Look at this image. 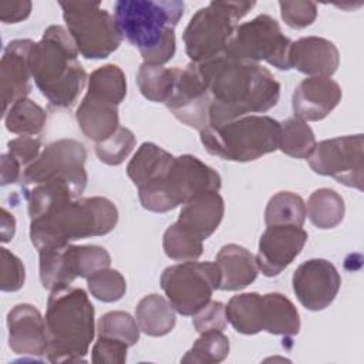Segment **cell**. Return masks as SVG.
Returning a JSON list of instances; mask_svg holds the SVG:
<instances>
[{
    "instance_id": "obj_1",
    "label": "cell",
    "mask_w": 364,
    "mask_h": 364,
    "mask_svg": "<svg viewBox=\"0 0 364 364\" xmlns=\"http://www.w3.org/2000/svg\"><path fill=\"white\" fill-rule=\"evenodd\" d=\"M198 67L209 95L208 127H218L247 114L266 112L279 101L280 84L260 64L222 55L199 63Z\"/></svg>"
},
{
    "instance_id": "obj_2",
    "label": "cell",
    "mask_w": 364,
    "mask_h": 364,
    "mask_svg": "<svg viewBox=\"0 0 364 364\" xmlns=\"http://www.w3.org/2000/svg\"><path fill=\"white\" fill-rule=\"evenodd\" d=\"M30 70L36 87L54 108H71L87 84L78 50L67 28L47 27L30 50Z\"/></svg>"
},
{
    "instance_id": "obj_3",
    "label": "cell",
    "mask_w": 364,
    "mask_h": 364,
    "mask_svg": "<svg viewBox=\"0 0 364 364\" xmlns=\"http://www.w3.org/2000/svg\"><path fill=\"white\" fill-rule=\"evenodd\" d=\"M183 11L185 4L178 0H119L114 17L144 63L164 65L175 55V27Z\"/></svg>"
},
{
    "instance_id": "obj_4",
    "label": "cell",
    "mask_w": 364,
    "mask_h": 364,
    "mask_svg": "<svg viewBox=\"0 0 364 364\" xmlns=\"http://www.w3.org/2000/svg\"><path fill=\"white\" fill-rule=\"evenodd\" d=\"M47 360L51 363L84 361L95 334L94 306L80 287L53 290L46 310Z\"/></svg>"
},
{
    "instance_id": "obj_5",
    "label": "cell",
    "mask_w": 364,
    "mask_h": 364,
    "mask_svg": "<svg viewBox=\"0 0 364 364\" xmlns=\"http://www.w3.org/2000/svg\"><path fill=\"white\" fill-rule=\"evenodd\" d=\"M118 223V209L107 198H77L30 222V239L38 250L60 249L74 240L104 236Z\"/></svg>"
},
{
    "instance_id": "obj_6",
    "label": "cell",
    "mask_w": 364,
    "mask_h": 364,
    "mask_svg": "<svg viewBox=\"0 0 364 364\" xmlns=\"http://www.w3.org/2000/svg\"><path fill=\"white\" fill-rule=\"evenodd\" d=\"M200 142L215 156L249 162L279 149L280 122L267 115H245L200 131Z\"/></svg>"
},
{
    "instance_id": "obj_7",
    "label": "cell",
    "mask_w": 364,
    "mask_h": 364,
    "mask_svg": "<svg viewBox=\"0 0 364 364\" xmlns=\"http://www.w3.org/2000/svg\"><path fill=\"white\" fill-rule=\"evenodd\" d=\"M220 186V175L213 168L185 154L173 159L169 171L159 181L138 188V196L144 209L165 213L203 192H219Z\"/></svg>"
},
{
    "instance_id": "obj_8",
    "label": "cell",
    "mask_w": 364,
    "mask_h": 364,
    "mask_svg": "<svg viewBox=\"0 0 364 364\" xmlns=\"http://www.w3.org/2000/svg\"><path fill=\"white\" fill-rule=\"evenodd\" d=\"M255 1H210L199 9L183 31V44L192 63H205L225 55L226 47Z\"/></svg>"
},
{
    "instance_id": "obj_9",
    "label": "cell",
    "mask_w": 364,
    "mask_h": 364,
    "mask_svg": "<svg viewBox=\"0 0 364 364\" xmlns=\"http://www.w3.org/2000/svg\"><path fill=\"white\" fill-rule=\"evenodd\" d=\"M60 7L67 31L82 57L102 60L119 47L122 34L115 17L98 3L61 1Z\"/></svg>"
},
{
    "instance_id": "obj_10",
    "label": "cell",
    "mask_w": 364,
    "mask_h": 364,
    "mask_svg": "<svg viewBox=\"0 0 364 364\" xmlns=\"http://www.w3.org/2000/svg\"><path fill=\"white\" fill-rule=\"evenodd\" d=\"M291 40L269 14H259L236 27L225 55L232 60L256 63L266 61L277 70H290L289 51Z\"/></svg>"
},
{
    "instance_id": "obj_11",
    "label": "cell",
    "mask_w": 364,
    "mask_h": 364,
    "mask_svg": "<svg viewBox=\"0 0 364 364\" xmlns=\"http://www.w3.org/2000/svg\"><path fill=\"white\" fill-rule=\"evenodd\" d=\"M220 284V272L216 263L188 260L168 266L161 274V287L175 309L182 316H193Z\"/></svg>"
},
{
    "instance_id": "obj_12",
    "label": "cell",
    "mask_w": 364,
    "mask_h": 364,
    "mask_svg": "<svg viewBox=\"0 0 364 364\" xmlns=\"http://www.w3.org/2000/svg\"><path fill=\"white\" fill-rule=\"evenodd\" d=\"M40 280L53 291L70 286L77 277L87 279L94 272L109 267L111 256L102 246L67 245L60 249L38 252Z\"/></svg>"
},
{
    "instance_id": "obj_13",
    "label": "cell",
    "mask_w": 364,
    "mask_h": 364,
    "mask_svg": "<svg viewBox=\"0 0 364 364\" xmlns=\"http://www.w3.org/2000/svg\"><path fill=\"white\" fill-rule=\"evenodd\" d=\"M87 151L80 141L58 139L47 145L37 159L24 168L21 175V185H40L44 182L64 179L82 193L87 185L85 172Z\"/></svg>"
},
{
    "instance_id": "obj_14",
    "label": "cell",
    "mask_w": 364,
    "mask_h": 364,
    "mask_svg": "<svg viewBox=\"0 0 364 364\" xmlns=\"http://www.w3.org/2000/svg\"><path fill=\"white\" fill-rule=\"evenodd\" d=\"M309 166L318 175L363 191L364 183V136L363 134L336 136L316 144Z\"/></svg>"
},
{
    "instance_id": "obj_15",
    "label": "cell",
    "mask_w": 364,
    "mask_h": 364,
    "mask_svg": "<svg viewBox=\"0 0 364 364\" xmlns=\"http://www.w3.org/2000/svg\"><path fill=\"white\" fill-rule=\"evenodd\" d=\"M165 105L181 122L199 132L209 125V95L196 63L178 67L173 92Z\"/></svg>"
},
{
    "instance_id": "obj_16",
    "label": "cell",
    "mask_w": 364,
    "mask_h": 364,
    "mask_svg": "<svg viewBox=\"0 0 364 364\" xmlns=\"http://www.w3.org/2000/svg\"><path fill=\"white\" fill-rule=\"evenodd\" d=\"M291 284L301 306L311 311H320L336 299L341 286V277L328 260L310 259L294 270Z\"/></svg>"
},
{
    "instance_id": "obj_17",
    "label": "cell",
    "mask_w": 364,
    "mask_h": 364,
    "mask_svg": "<svg viewBox=\"0 0 364 364\" xmlns=\"http://www.w3.org/2000/svg\"><path fill=\"white\" fill-rule=\"evenodd\" d=\"M307 232L301 226H267L259 240L256 264L266 277L280 274L301 252Z\"/></svg>"
},
{
    "instance_id": "obj_18",
    "label": "cell",
    "mask_w": 364,
    "mask_h": 364,
    "mask_svg": "<svg viewBox=\"0 0 364 364\" xmlns=\"http://www.w3.org/2000/svg\"><path fill=\"white\" fill-rule=\"evenodd\" d=\"M34 41L30 38L10 41L0 61V87L3 114L18 100L27 98L31 91L30 50Z\"/></svg>"
},
{
    "instance_id": "obj_19",
    "label": "cell",
    "mask_w": 364,
    "mask_h": 364,
    "mask_svg": "<svg viewBox=\"0 0 364 364\" xmlns=\"http://www.w3.org/2000/svg\"><path fill=\"white\" fill-rule=\"evenodd\" d=\"M9 347L20 355L41 357L47 353L46 320L41 313L28 303L16 304L7 313Z\"/></svg>"
},
{
    "instance_id": "obj_20",
    "label": "cell",
    "mask_w": 364,
    "mask_h": 364,
    "mask_svg": "<svg viewBox=\"0 0 364 364\" xmlns=\"http://www.w3.org/2000/svg\"><path fill=\"white\" fill-rule=\"evenodd\" d=\"M341 87L330 77H307L293 91L294 117L303 121L324 119L341 101Z\"/></svg>"
},
{
    "instance_id": "obj_21",
    "label": "cell",
    "mask_w": 364,
    "mask_h": 364,
    "mask_svg": "<svg viewBox=\"0 0 364 364\" xmlns=\"http://www.w3.org/2000/svg\"><path fill=\"white\" fill-rule=\"evenodd\" d=\"M290 67L310 77H331L340 64L336 44L323 37H301L291 41L289 51Z\"/></svg>"
},
{
    "instance_id": "obj_22",
    "label": "cell",
    "mask_w": 364,
    "mask_h": 364,
    "mask_svg": "<svg viewBox=\"0 0 364 364\" xmlns=\"http://www.w3.org/2000/svg\"><path fill=\"white\" fill-rule=\"evenodd\" d=\"M223 213V198L218 191H209L183 203L176 222L200 240H206L219 228Z\"/></svg>"
},
{
    "instance_id": "obj_23",
    "label": "cell",
    "mask_w": 364,
    "mask_h": 364,
    "mask_svg": "<svg viewBox=\"0 0 364 364\" xmlns=\"http://www.w3.org/2000/svg\"><path fill=\"white\" fill-rule=\"evenodd\" d=\"M216 266L220 272L219 289L236 291L252 284L257 277L256 257L243 246L229 243L216 255Z\"/></svg>"
},
{
    "instance_id": "obj_24",
    "label": "cell",
    "mask_w": 364,
    "mask_h": 364,
    "mask_svg": "<svg viewBox=\"0 0 364 364\" xmlns=\"http://www.w3.org/2000/svg\"><path fill=\"white\" fill-rule=\"evenodd\" d=\"M75 119L87 138L101 142L119 128L118 105L85 94L75 111Z\"/></svg>"
},
{
    "instance_id": "obj_25",
    "label": "cell",
    "mask_w": 364,
    "mask_h": 364,
    "mask_svg": "<svg viewBox=\"0 0 364 364\" xmlns=\"http://www.w3.org/2000/svg\"><path fill=\"white\" fill-rule=\"evenodd\" d=\"M175 156L154 142H144L127 166V175L136 188L159 181L173 164Z\"/></svg>"
},
{
    "instance_id": "obj_26",
    "label": "cell",
    "mask_w": 364,
    "mask_h": 364,
    "mask_svg": "<svg viewBox=\"0 0 364 364\" xmlns=\"http://www.w3.org/2000/svg\"><path fill=\"white\" fill-rule=\"evenodd\" d=\"M262 331L284 337L299 334V311L282 293H266L262 296Z\"/></svg>"
},
{
    "instance_id": "obj_27",
    "label": "cell",
    "mask_w": 364,
    "mask_h": 364,
    "mask_svg": "<svg viewBox=\"0 0 364 364\" xmlns=\"http://www.w3.org/2000/svg\"><path fill=\"white\" fill-rule=\"evenodd\" d=\"M135 320L139 330L151 337L171 333L176 323L175 309L168 299L156 293L142 297L135 307Z\"/></svg>"
},
{
    "instance_id": "obj_28",
    "label": "cell",
    "mask_w": 364,
    "mask_h": 364,
    "mask_svg": "<svg viewBox=\"0 0 364 364\" xmlns=\"http://www.w3.org/2000/svg\"><path fill=\"white\" fill-rule=\"evenodd\" d=\"M80 195L81 193L75 189V186L64 179L34 185L26 193L30 220L48 215L67 202L77 199Z\"/></svg>"
},
{
    "instance_id": "obj_29",
    "label": "cell",
    "mask_w": 364,
    "mask_h": 364,
    "mask_svg": "<svg viewBox=\"0 0 364 364\" xmlns=\"http://www.w3.org/2000/svg\"><path fill=\"white\" fill-rule=\"evenodd\" d=\"M343 198L330 188L316 189L307 199L306 216L318 229H333L344 219Z\"/></svg>"
},
{
    "instance_id": "obj_30",
    "label": "cell",
    "mask_w": 364,
    "mask_h": 364,
    "mask_svg": "<svg viewBox=\"0 0 364 364\" xmlns=\"http://www.w3.org/2000/svg\"><path fill=\"white\" fill-rule=\"evenodd\" d=\"M226 318L232 327L246 336L262 331V294L242 293L226 304Z\"/></svg>"
},
{
    "instance_id": "obj_31",
    "label": "cell",
    "mask_w": 364,
    "mask_h": 364,
    "mask_svg": "<svg viewBox=\"0 0 364 364\" xmlns=\"http://www.w3.org/2000/svg\"><path fill=\"white\" fill-rule=\"evenodd\" d=\"M178 67L165 68L164 65L142 63L136 73V84L141 94L152 102H166L173 92Z\"/></svg>"
},
{
    "instance_id": "obj_32",
    "label": "cell",
    "mask_w": 364,
    "mask_h": 364,
    "mask_svg": "<svg viewBox=\"0 0 364 364\" xmlns=\"http://www.w3.org/2000/svg\"><path fill=\"white\" fill-rule=\"evenodd\" d=\"M3 115L6 129L20 136H34L41 134L47 122V112L28 98L16 101Z\"/></svg>"
},
{
    "instance_id": "obj_33",
    "label": "cell",
    "mask_w": 364,
    "mask_h": 364,
    "mask_svg": "<svg viewBox=\"0 0 364 364\" xmlns=\"http://www.w3.org/2000/svg\"><path fill=\"white\" fill-rule=\"evenodd\" d=\"M87 95L119 105L127 95V78L115 64H107L91 73L88 77Z\"/></svg>"
},
{
    "instance_id": "obj_34",
    "label": "cell",
    "mask_w": 364,
    "mask_h": 364,
    "mask_svg": "<svg viewBox=\"0 0 364 364\" xmlns=\"http://www.w3.org/2000/svg\"><path fill=\"white\" fill-rule=\"evenodd\" d=\"M316 136L310 125L297 118L291 117L280 122V142L279 149L293 158L309 159L316 148Z\"/></svg>"
},
{
    "instance_id": "obj_35",
    "label": "cell",
    "mask_w": 364,
    "mask_h": 364,
    "mask_svg": "<svg viewBox=\"0 0 364 364\" xmlns=\"http://www.w3.org/2000/svg\"><path fill=\"white\" fill-rule=\"evenodd\" d=\"M306 220V203L300 195L282 191L274 193L264 210L266 226L294 225L303 226Z\"/></svg>"
},
{
    "instance_id": "obj_36",
    "label": "cell",
    "mask_w": 364,
    "mask_h": 364,
    "mask_svg": "<svg viewBox=\"0 0 364 364\" xmlns=\"http://www.w3.org/2000/svg\"><path fill=\"white\" fill-rule=\"evenodd\" d=\"M230 350L229 338L220 330L200 333L199 338L181 358L182 363L215 364L223 361Z\"/></svg>"
},
{
    "instance_id": "obj_37",
    "label": "cell",
    "mask_w": 364,
    "mask_h": 364,
    "mask_svg": "<svg viewBox=\"0 0 364 364\" xmlns=\"http://www.w3.org/2000/svg\"><path fill=\"white\" fill-rule=\"evenodd\" d=\"M162 247L165 255L172 260H196L203 252V240L175 222L165 230Z\"/></svg>"
},
{
    "instance_id": "obj_38",
    "label": "cell",
    "mask_w": 364,
    "mask_h": 364,
    "mask_svg": "<svg viewBox=\"0 0 364 364\" xmlns=\"http://www.w3.org/2000/svg\"><path fill=\"white\" fill-rule=\"evenodd\" d=\"M139 326L136 320L125 311H108L100 317L97 333L100 337H108L132 347L139 340Z\"/></svg>"
},
{
    "instance_id": "obj_39",
    "label": "cell",
    "mask_w": 364,
    "mask_h": 364,
    "mask_svg": "<svg viewBox=\"0 0 364 364\" xmlns=\"http://www.w3.org/2000/svg\"><path fill=\"white\" fill-rule=\"evenodd\" d=\"M87 286L97 300L104 303H114L124 297L127 291V282L124 276L109 267L100 269L87 277Z\"/></svg>"
},
{
    "instance_id": "obj_40",
    "label": "cell",
    "mask_w": 364,
    "mask_h": 364,
    "mask_svg": "<svg viewBox=\"0 0 364 364\" xmlns=\"http://www.w3.org/2000/svg\"><path fill=\"white\" fill-rule=\"evenodd\" d=\"M135 144L134 132L125 127H119L111 136L95 144V154L101 162L117 166L128 158Z\"/></svg>"
},
{
    "instance_id": "obj_41",
    "label": "cell",
    "mask_w": 364,
    "mask_h": 364,
    "mask_svg": "<svg viewBox=\"0 0 364 364\" xmlns=\"http://www.w3.org/2000/svg\"><path fill=\"white\" fill-rule=\"evenodd\" d=\"M0 289L3 291H17L26 280L23 262L9 249H0Z\"/></svg>"
},
{
    "instance_id": "obj_42",
    "label": "cell",
    "mask_w": 364,
    "mask_h": 364,
    "mask_svg": "<svg viewBox=\"0 0 364 364\" xmlns=\"http://www.w3.org/2000/svg\"><path fill=\"white\" fill-rule=\"evenodd\" d=\"M279 7L283 21L296 30L311 26L317 17V6L313 1H279Z\"/></svg>"
},
{
    "instance_id": "obj_43",
    "label": "cell",
    "mask_w": 364,
    "mask_h": 364,
    "mask_svg": "<svg viewBox=\"0 0 364 364\" xmlns=\"http://www.w3.org/2000/svg\"><path fill=\"white\" fill-rule=\"evenodd\" d=\"M226 323V306L222 301H209L193 314L192 320V324L199 334L209 330L223 331Z\"/></svg>"
},
{
    "instance_id": "obj_44",
    "label": "cell",
    "mask_w": 364,
    "mask_h": 364,
    "mask_svg": "<svg viewBox=\"0 0 364 364\" xmlns=\"http://www.w3.org/2000/svg\"><path fill=\"white\" fill-rule=\"evenodd\" d=\"M128 348L129 347L119 340L98 336L91 350V360L95 364H122L127 360Z\"/></svg>"
},
{
    "instance_id": "obj_45",
    "label": "cell",
    "mask_w": 364,
    "mask_h": 364,
    "mask_svg": "<svg viewBox=\"0 0 364 364\" xmlns=\"http://www.w3.org/2000/svg\"><path fill=\"white\" fill-rule=\"evenodd\" d=\"M40 149H41V141L34 136L21 135L7 142V151H9L7 154H10L13 158H16L20 162V165L23 166V171L37 159V156L40 155Z\"/></svg>"
},
{
    "instance_id": "obj_46",
    "label": "cell",
    "mask_w": 364,
    "mask_h": 364,
    "mask_svg": "<svg viewBox=\"0 0 364 364\" xmlns=\"http://www.w3.org/2000/svg\"><path fill=\"white\" fill-rule=\"evenodd\" d=\"M31 11V1H1L0 3V20L6 24H14L26 20Z\"/></svg>"
},
{
    "instance_id": "obj_47",
    "label": "cell",
    "mask_w": 364,
    "mask_h": 364,
    "mask_svg": "<svg viewBox=\"0 0 364 364\" xmlns=\"http://www.w3.org/2000/svg\"><path fill=\"white\" fill-rule=\"evenodd\" d=\"M21 168L23 166L16 158H13L10 154H3L1 155V186L18 182L23 175Z\"/></svg>"
},
{
    "instance_id": "obj_48",
    "label": "cell",
    "mask_w": 364,
    "mask_h": 364,
    "mask_svg": "<svg viewBox=\"0 0 364 364\" xmlns=\"http://www.w3.org/2000/svg\"><path fill=\"white\" fill-rule=\"evenodd\" d=\"M0 223H1V242L6 243V242H10L14 236V232H16V219L11 213H9L4 208H1V212H0Z\"/></svg>"
}]
</instances>
